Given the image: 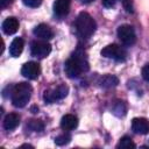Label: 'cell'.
<instances>
[{"mask_svg": "<svg viewBox=\"0 0 149 149\" xmlns=\"http://www.w3.org/2000/svg\"><path fill=\"white\" fill-rule=\"evenodd\" d=\"M88 62L85 57V55L80 51H76L72 57H70L64 65L65 73L69 78H78L81 72H85L88 70Z\"/></svg>", "mask_w": 149, "mask_h": 149, "instance_id": "6da1fadb", "label": "cell"}, {"mask_svg": "<svg viewBox=\"0 0 149 149\" xmlns=\"http://www.w3.org/2000/svg\"><path fill=\"white\" fill-rule=\"evenodd\" d=\"M33 88L28 83H19L12 90V102L15 107H24L31 95Z\"/></svg>", "mask_w": 149, "mask_h": 149, "instance_id": "7a4b0ae2", "label": "cell"}, {"mask_svg": "<svg viewBox=\"0 0 149 149\" xmlns=\"http://www.w3.org/2000/svg\"><path fill=\"white\" fill-rule=\"evenodd\" d=\"M76 28H77V31L79 33L80 36H83V37H90L95 31L97 24H95V21L93 20V17L88 13L81 12L77 16Z\"/></svg>", "mask_w": 149, "mask_h": 149, "instance_id": "3957f363", "label": "cell"}, {"mask_svg": "<svg viewBox=\"0 0 149 149\" xmlns=\"http://www.w3.org/2000/svg\"><path fill=\"white\" fill-rule=\"evenodd\" d=\"M101 56L115 59L118 62H123L127 57V51L119 44H108L101 50Z\"/></svg>", "mask_w": 149, "mask_h": 149, "instance_id": "277c9868", "label": "cell"}, {"mask_svg": "<svg viewBox=\"0 0 149 149\" xmlns=\"http://www.w3.org/2000/svg\"><path fill=\"white\" fill-rule=\"evenodd\" d=\"M118 37L125 45H133L136 42V34L134 28L129 24H122L118 28Z\"/></svg>", "mask_w": 149, "mask_h": 149, "instance_id": "5b68a950", "label": "cell"}, {"mask_svg": "<svg viewBox=\"0 0 149 149\" xmlns=\"http://www.w3.org/2000/svg\"><path fill=\"white\" fill-rule=\"evenodd\" d=\"M69 93V88L66 85H59L57 87H52L50 90H47L44 92V100L47 102H55L57 100H61L63 98H65Z\"/></svg>", "mask_w": 149, "mask_h": 149, "instance_id": "8992f818", "label": "cell"}, {"mask_svg": "<svg viewBox=\"0 0 149 149\" xmlns=\"http://www.w3.org/2000/svg\"><path fill=\"white\" fill-rule=\"evenodd\" d=\"M31 55L37 58H45L51 52V45L45 41H34L30 47Z\"/></svg>", "mask_w": 149, "mask_h": 149, "instance_id": "52a82bcc", "label": "cell"}, {"mask_svg": "<svg viewBox=\"0 0 149 149\" xmlns=\"http://www.w3.org/2000/svg\"><path fill=\"white\" fill-rule=\"evenodd\" d=\"M21 73L23 77H26L28 79H36L41 73L40 64L36 62H28L22 65Z\"/></svg>", "mask_w": 149, "mask_h": 149, "instance_id": "ba28073f", "label": "cell"}, {"mask_svg": "<svg viewBox=\"0 0 149 149\" xmlns=\"http://www.w3.org/2000/svg\"><path fill=\"white\" fill-rule=\"evenodd\" d=\"M132 129L136 134H149V120L144 118H135L132 121Z\"/></svg>", "mask_w": 149, "mask_h": 149, "instance_id": "9c48e42d", "label": "cell"}, {"mask_svg": "<svg viewBox=\"0 0 149 149\" xmlns=\"http://www.w3.org/2000/svg\"><path fill=\"white\" fill-rule=\"evenodd\" d=\"M34 35L37 36L41 40L47 41V40H50V38L54 37V31L48 24L41 23V24H38L34 28Z\"/></svg>", "mask_w": 149, "mask_h": 149, "instance_id": "30bf717a", "label": "cell"}, {"mask_svg": "<svg viewBox=\"0 0 149 149\" xmlns=\"http://www.w3.org/2000/svg\"><path fill=\"white\" fill-rule=\"evenodd\" d=\"M19 29V21L16 17L14 16H9L7 17L3 22H2V30L5 34L7 35H12V34H15Z\"/></svg>", "mask_w": 149, "mask_h": 149, "instance_id": "8fae6325", "label": "cell"}, {"mask_svg": "<svg viewBox=\"0 0 149 149\" xmlns=\"http://www.w3.org/2000/svg\"><path fill=\"white\" fill-rule=\"evenodd\" d=\"M70 0H56L54 2V12L58 16H65L70 10Z\"/></svg>", "mask_w": 149, "mask_h": 149, "instance_id": "7c38bea8", "label": "cell"}, {"mask_svg": "<svg viewBox=\"0 0 149 149\" xmlns=\"http://www.w3.org/2000/svg\"><path fill=\"white\" fill-rule=\"evenodd\" d=\"M78 126V118L73 114H65L61 120V127L64 130L74 129Z\"/></svg>", "mask_w": 149, "mask_h": 149, "instance_id": "4fadbf2b", "label": "cell"}, {"mask_svg": "<svg viewBox=\"0 0 149 149\" xmlns=\"http://www.w3.org/2000/svg\"><path fill=\"white\" fill-rule=\"evenodd\" d=\"M20 123V116L16 113H9L3 119V128L7 130L15 129Z\"/></svg>", "mask_w": 149, "mask_h": 149, "instance_id": "5bb4252c", "label": "cell"}, {"mask_svg": "<svg viewBox=\"0 0 149 149\" xmlns=\"http://www.w3.org/2000/svg\"><path fill=\"white\" fill-rule=\"evenodd\" d=\"M23 45H24L23 40L21 37H15L12 41L10 45H9V54H10V56L19 57L21 55L22 50H23Z\"/></svg>", "mask_w": 149, "mask_h": 149, "instance_id": "9a60e30c", "label": "cell"}, {"mask_svg": "<svg viewBox=\"0 0 149 149\" xmlns=\"http://www.w3.org/2000/svg\"><path fill=\"white\" fill-rule=\"evenodd\" d=\"M99 84L104 88H111V87H115L119 84V79L113 74H105L100 78Z\"/></svg>", "mask_w": 149, "mask_h": 149, "instance_id": "2e32d148", "label": "cell"}, {"mask_svg": "<svg viewBox=\"0 0 149 149\" xmlns=\"http://www.w3.org/2000/svg\"><path fill=\"white\" fill-rule=\"evenodd\" d=\"M135 143L132 141V139L129 136H123L120 139L116 148H125V149H129V148H135Z\"/></svg>", "mask_w": 149, "mask_h": 149, "instance_id": "e0dca14e", "label": "cell"}, {"mask_svg": "<svg viewBox=\"0 0 149 149\" xmlns=\"http://www.w3.org/2000/svg\"><path fill=\"white\" fill-rule=\"evenodd\" d=\"M27 126H28L31 130H35V132H40V130H42L43 127H44V125H43V122H42L41 120H30V121L27 123Z\"/></svg>", "mask_w": 149, "mask_h": 149, "instance_id": "ac0fdd59", "label": "cell"}, {"mask_svg": "<svg viewBox=\"0 0 149 149\" xmlns=\"http://www.w3.org/2000/svg\"><path fill=\"white\" fill-rule=\"evenodd\" d=\"M70 140H71V136L69 134H62V135H58L55 139V143L57 146H65L70 142Z\"/></svg>", "mask_w": 149, "mask_h": 149, "instance_id": "d6986e66", "label": "cell"}, {"mask_svg": "<svg viewBox=\"0 0 149 149\" xmlns=\"http://www.w3.org/2000/svg\"><path fill=\"white\" fill-rule=\"evenodd\" d=\"M122 5H123V8L128 13H133L134 12V6H133V1L132 0H122Z\"/></svg>", "mask_w": 149, "mask_h": 149, "instance_id": "ffe728a7", "label": "cell"}, {"mask_svg": "<svg viewBox=\"0 0 149 149\" xmlns=\"http://www.w3.org/2000/svg\"><path fill=\"white\" fill-rule=\"evenodd\" d=\"M22 1H23V3H24L26 6L33 7V8L38 7V6L42 3V0H22Z\"/></svg>", "mask_w": 149, "mask_h": 149, "instance_id": "44dd1931", "label": "cell"}, {"mask_svg": "<svg viewBox=\"0 0 149 149\" xmlns=\"http://www.w3.org/2000/svg\"><path fill=\"white\" fill-rule=\"evenodd\" d=\"M142 77L146 81H149V64H146L142 69Z\"/></svg>", "mask_w": 149, "mask_h": 149, "instance_id": "7402d4cb", "label": "cell"}, {"mask_svg": "<svg viewBox=\"0 0 149 149\" xmlns=\"http://www.w3.org/2000/svg\"><path fill=\"white\" fill-rule=\"evenodd\" d=\"M116 1H118V0H101L102 5H104L106 8H112V7H114L115 3H116Z\"/></svg>", "mask_w": 149, "mask_h": 149, "instance_id": "603a6c76", "label": "cell"}, {"mask_svg": "<svg viewBox=\"0 0 149 149\" xmlns=\"http://www.w3.org/2000/svg\"><path fill=\"white\" fill-rule=\"evenodd\" d=\"M14 0H0V6L1 8H6L7 6H9Z\"/></svg>", "mask_w": 149, "mask_h": 149, "instance_id": "cb8c5ba5", "label": "cell"}, {"mask_svg": "<svg viewBox=\"0 0 149 149\" xmlns=\"http://www.w3.org/2000/svg\"><path fill=\"white\" fill-rule=\"evenodd\" d=\"M22 147H28V148H33V146H30V144H22Z\"/></svg>", "mask_w": 149, "mask_h": 149, "instance_id": "d4e9b609", "label": "cell"}]
</instances>
